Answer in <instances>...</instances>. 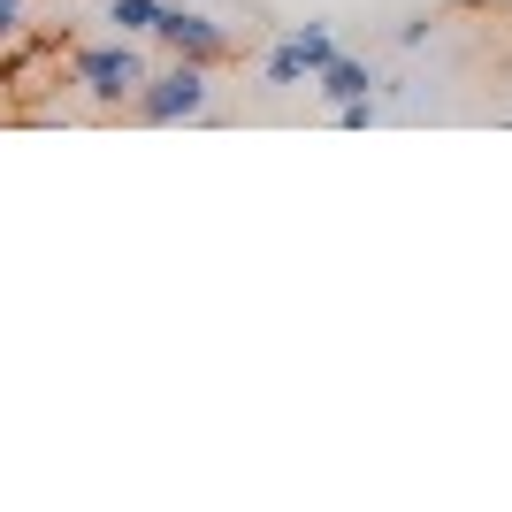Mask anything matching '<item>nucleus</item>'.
Listing matches in <instances>:
<instances>
[{
    "mask_svg": "<svg viewBox=\"0 0 512 512\" xmlns=\"http://www.w3.org/2000/svg\"><path fill=\"white\" fill-rule=\"evenodd\" d=\"M69 77L85 85V100L92 107H130L138 100V85L153 77V62L138 54V39H100V46H77V62H69Z\"/></svg>",
    "mask_w": 512,
    "mask_h": 512,
    "instance_id": "obj_1",
    "label": "nucleus"
},
{
    "mask_svg": "<svg viewBox=\"0 0 512 512\" xmlns=\"http://www.w3.org/2000/svg\"><path fill=\"white\" fill-rule=\"evenodd\" d=\"M207 100H214V69L176 54L169 69H153L146 85H138L130 107H138V123H192V115H207Z\"/></svg>",
    "mask_w": 512,
    "mask_h": 512,
    "instance_id": "obj_2",
    "label": "nucleus"
},
{
    "mask_svg": "<svg viewBox=\"0 0 512 512\" xmlns=\"http://www.w3.org/2000/svg\"><path fill=\"white\" fill-rule=\"evenodd\" d=\"M329 54H337V31H329V16L314 23H291L276 46H268V62H260V85L268 92H291V85H314L321 69H329Z\"/></svg>",
    "mask_w": 512,
    "mask_h": 512,
    "instance_id": "obj_3",
    "label": "nucleus"
},
{
    "mask_svg": "<svg viewBox=\"0 0 512 512\" xmlns=\"http://www.w3.org/2000/svg\"><path fill=\"white\" fill-rule=\"evenodd\" d=\"M153 39L169 46V54H184V62H222L230 54V31L214 16H199V8H161V23H153Z\"/></svg>",
    "mask_w": 512,
    "mask_h": 512,
    "instance_id": "obj_4",
    "label": "nucleus"
},
{
    "mask_svg": "<svg viewBox=\"0 0 512 512\" xmlns=\"http://www.w3.org/2000/svg\"><path fill=\"white\" fill-rule=\"evenodd\" d=\"M375 85H383V77H375V62H352V54H329V69L314 77V92H321L329 107H344V100H375Z\"/></svg>",
    "mask_w": 512,
    "mask_h": 512,
    "instance_id": "obj_5",
    "label": "nucleus"
},
{
    "mask_svg": "<svg viewBox=\"0 0 512 512\" xmlns=\"http://www.w3.org/2000/svg\"><path fill=\"white\" fill-rule=\"evenodd\" d=\"M161 8H169V0H107V23H115L123 39H153Z\"/></svg>",
    "mask_w": 512,
    "mask_h": 512,
    "instance_id": "obj_6",
    "label": "nucleus"
},
{
    "mask_svg": "<svg viewBox=\"0 0 512 512\" xmlns=\"http://www.w3.org/2000/svg\"><path fill=\"white\" fill-rule=\"evenodd\" d=\"M337 123H344V130H367V123H375V100H344Z\"/></svg>",
    "mask_w": 512,
    "mask_h": 512,
    "instance_id": "obj_7",
    "label": "nucleus"
},
{
    "mask_svg": "<svg viewBox=\"0 0 512 512\" xmlns=\"http://www.w3.org/2000/svg\"><path fill=\"white\" fill-rule=\"evenodd\" d=\"M16 31H23V8H16V0H0V46L16 39Z\"/></svg>",
    "mask_w": 512,
    "mask_h": 512,
    "instance_id": "obj_8",
    "label": "nucleus"
},
{
    "mask_svg": "<svg viewBox=\"0 0 512 512\" xmlns=\"http://www.w3.org/2000/svg\"><path fill=\"white\" fill-rule=\"evenodd\" d=\"M16 8H31V0H16Z\"/></svg>",
    "mask_w": 512,
    "mask_h": 512,
    "instance_id": "obj_9",
    "label": "nucleus"
}]
</instances>
